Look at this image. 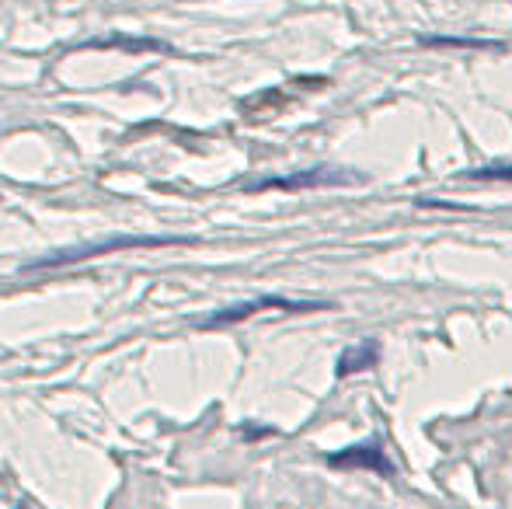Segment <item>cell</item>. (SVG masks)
I'll use <instances>...</instances> for the list:
<instances>
[{"label":"cell","mask_w":512,"mask_h":509,"mask_svg":"<svg viewBox=\"0 0 512 509\" xmlns=\"http://www.w3.org/2000/svg\"><path fill=\"white\" fill-rule=\"evenodd\" d=\"M328 464H331V468H338V471H377V475H384V478L394 475L391 461H387L384 447H380L377 440L345 447L342 454H331Z\"/></svg>","instance_id":"3"},{"label":"cell","mask_w":512,"mask_h":509,"mask_svg":"<svg viewBox=\"0 0 512 509\" xmlns=\"http://www.w3.org/2000/svg\"><path fill=\"white\" fill-rule=\"evenodd\" d=\"M164 245H185V238H157V234H119L112 241H95V245H81V248H67V252H53L39 262H32L28 269H60V265H74V262H88L98 255H112L122 248H164Z\"/></svg>","instance_id":"1"},{"label":"cell","mask_w":512,"mask_h":509,"mask_svg":"<svg viewBox=\"0 0 512 509\" xmlns=\"http://www.w3.org/2000/svg\"><path fill=\"white\" fill-rule=\"evenodd\" d=\"M290 311V314H310V311H328L331 304H321V300H286V297H258V300H244V304H234V307H223V311L209 314L203 321V328H223V325H237V321L251 318L258 311Z\"/></svg>","instance_id":"2"},{"label":"cell","mask_w":512,"mask_h":509,"mask_svg":"<svg viewBox=\"0 0 512 509\" xmlns=\"http://www.w3.org/2000/svg\"><path fill=\"white\" fill-rule=\"evenodd\" d=\"M380 363V346L373 339L366 342H356L349 346L342 356H338V377H349V374H359V370H373Z\"/></svg>","instance_id":"5"},{"label":"cell","mask_w":512,"mask_h":509,"mask_svg":"<svg viewBox=\"0 0 512 509\" xmlns=\"http://www.w3.org/2000/svg\"><path fill=\"white\" fill-rule=\"evenodd\" d=\"M464 178H474V182H512V164L499 161V164H485V168L467 171Z\"/></svg>","instance_id":"6"},{"label":"cell","mask_w":512,"mask_h":509,"mask_svg":"<svg viewBox=\"0 0 512 509\" xmlns=\"http://www.w3.org/2000/svg\"><path fill=\"white\" fill-rule=\"evenodd\" d=\"M349 182H359V175H349L342 168H307L300 175H290V178H269V182H258L251 189H324V185H349Z\"/></svg>","instance_id":"4"}]
</instances>
